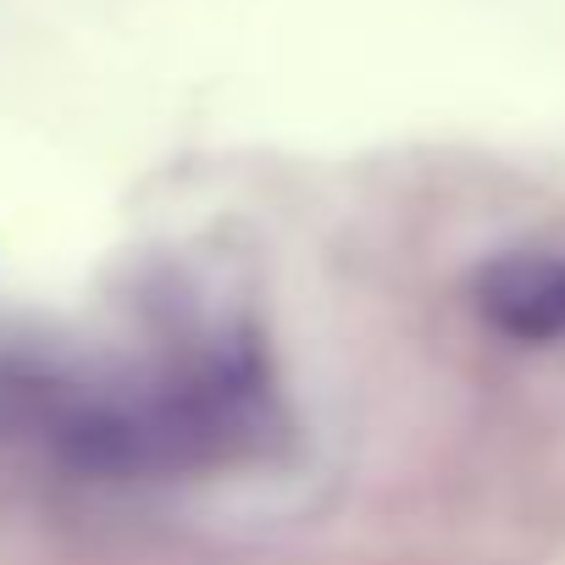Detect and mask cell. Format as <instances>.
<instances>
[{"label": "cell", "instance_id": "1", "mask_svg": "<svg viewBox=\"0 0 565 565\" xmlns=\"http://www.w3.org/2000/svg\"><path fill=\"white\" fill-rule=\"evenodd\" d=\"M477 311L515 344L565 339V255L510 249L477 271Z\"/></svg>", "mask_w": 565, "mask_h": 565}]
</instances>
